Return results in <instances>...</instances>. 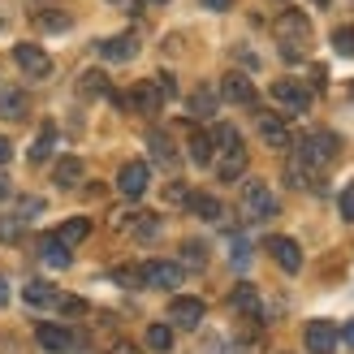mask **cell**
Returning a JSON list of instances; mask_svg holds the SVG:
<instances>
[{"label": "cell", "instance_id": "obj_20", "mask_svg": "<svg viewBox=\"0 0 354 354\" xmlns=\"http://www.w3.org/2000/svg\"><path fill=\"white\" fill-rule=\"evenodd\" d=\"M216 173H221V182H238V177L246 173V147L238 143V147H229L225 151V160L216 165Z\"/></svg>", "mask_w": 354, "mask_h": 354}, {"label": "cell", "instance_id": "obj_5", "mask_svg": "<svg viewBox=\"0 0 354 354\" xmlns=\"http://www.w3.org/2000/svg\"><path fill=\"white\" fill-rule=\"evenodd\" d=\"M13 61H17V69H22L26 78H48L52 74V61H48V52L39 44H17L13 48Z\"/></svg>", "mask_w": 354, "mask_h": 354}, {"label": "cell", "instance_id": "obj_13", "mask_svg": "<svg viewBox=\"0 0 354 354\" xmlns=\"http://www.w3.org/2000/svg\"><path fill=\"white\" fill-rule=\"evenodd\" d=\"M268 251H272V259H277L286 272H298V268H303V251H298L294 238H268Z\"/></svg>", "mask_w": 354, "mask_h": 354}, {"label": "cell", "instance_id": "obj_17", "mask_svg": "<svg viewBox=\"0 0 354 354\" xmlns=\"http://www.w3.org/2000/svg\"><path fill=\"white\" fill-rule=\"evenodd\" d=\"M82 177H86V169H82V160H78V156H61V160H57V169H52V182H57V186H82Z\"/></svg>", "mask_w": 354, "mask_h": 354}, {"label": "cell", "instance_id": "obj_28", "mask_svg": "<svg viewBox=\"0 0 354 354\" xmlns=\"http://www.w3.org/2000/svg\"><path fill=\"white\" fill-rule=\"evenodd\" d=\"M147 147L156 151V160H160V165H173V160H177V151H173V143H169L165 134H151V138H147Z\"/></svg>", "mask_w": 354, "mask_h": 354}, {"label": "cell", "instance_id": "obj_40", "mask_svg": "<svg viewBox=\"0 0 354 354\" xmlns=\"http://www.w3.org/2000/svg\"><path fill=\"white\" fill-rule=\"evenodd\" d=\"M229 5H234V0H203V9H212V13H225Z\"/></svg>", "mask_w": 354, "mask_h": 354}, {"label": "cell", "instance_id": "obj_10", "mask_svg": "<svg viewBox=\"0 0 354 354\" xmlns=\"http://www.w3.org/2000/svg\"><path fill=\"white\" fill-rule=\"evenodd\" d=\"M337 337H342L337 324H328V320H311L307 324V350L311 354H333L337 350Z\"/></svg>", "mask_w": 354, "mask_h": 354}, {"label": "cell", "instance_id": "obj_6", "mask_svg": "<svg viewBox=\"0 0 354 354\" xmlns=\"http://www.w3.org/2000/svg\"><path fill=\"white\" fill-rule=\"evenodd\" d=\"M272 100H277V104H286L290 113H307V109H311V91H307L303 82H294V78L272 82Z\"/></svg>", "mask_w": 354, "mask_h": 354}, {"label": "cell", "instance_id": "obj_14", "mask_svg": "<svg viewBox=\"0 0 354 354\" xmlns=\"http://www.w3.org/2000/svg\"><path fill=\"white\" fill-rule=\"evenodd\" d=\"M221 95L229 104H251L255 100V86H251V78H246V74H225L221 78Z\"/></svg>", "mask_w": 354, "mask_h": 354}, {"label": "cell", "instance_id": "obj_18", "mask_svg": "<svg viewBox=\"0 0 354 354\" xmlns=\"http://www.w3.org/2000/svg\"><path fill=\"white\" fill-rule=\"evenodd\" d=\"M229 307H234V311H242V315H251V320H259V290L242 281V286H238L234 294H229Z\"/></svg>", "mask_w": 354, "mask_h": 354}, {"label": "cell", "instance_id": "obj_38", "mask_svg": "<svg viewBox=\"0 0 354 354\" xmlns=\"http://www.w3.org/2000/svg\"><path fill=\"white\" fill-rule=\"evenodd\" d=\"M165 199H169V203H186L190 194H186V186H182V182H173V186H165Z\"/></svg>", "mask_w": 354, "mask_h": 354}, {"label": "cell", "instance_id": "obj_37", "mask_svg": "<svg viewBox=\"0 0 354 354\" xmlns=\"http://www.w3.org/2000/svg\"><path fill=\"white\" fill-rule=\"evenodd\" d=\"M151 82H156V91H160V100H173V95H177V86H173V74H156Z\"/></svg>", "mask_w": 354, "mask_h": 354}, {"label": "cell", "instance_id": "obj_21", "mask_svg": "<svg viewBox=\"0 0 354 354\" xmlns=\"http://www.w3.org/2000/svg\"><path fill=\"white\" fill-rule=\"evenodd\" d=\"M39 255H44L48 268H69V246L57 242V234H52V238H39Z\"/></svg>", "mask_w": 354, "mask_h": 354}, {"label": "cell", "instance_id": "obj_39", "mask_svg": "<svg viewBox=\"0 0 354 354\" xmlns=\"http://www.w3.org/2000/svg\"><path fill=\"white\" fill-rule=\"evenodd\" d=\"M9 160H13V143H9L5 134H0V165H9Z\"/></svg>", "mask_w": 354, "mask_h": 354}, {"label": "cell", "instance_id": "obj_11", "mask_svg": "<svg viewBox=\"0 0 354 354\" xmlns=\"http://www.w3.org/2000/svg\"><path fill=\"white\" fill-rule=\"evenodd\" d=\"M143 281H147V286H156V290H177V286H182V281H186V272H182V263H147V268H143Z\"/></svg>", "mask_w": 354, "mask_h": 354}, {"label": "cell", "instance_id": "obj_36", "mask_svg": "<svg viewBox=\"0 0 354 354\" xmlns=\"http://www.w3.org/2000/svg\"><path fill=\"white\" fill-rule=\"evenodd\" d=\"M337 207H342V221H354V182L342 190V199H337Z\"/></svg>", "mask_w": 354, "mask_h": 354}, {"label": "cell", "instance_id": "obj_42", "mask_svg": "<svg viewBox=\"0 0 354 354\" xmlns=\"http://www.w3.org/2000/svg\"><path fill=\"white\" fill-rule=\"evenodd\" d=\"M0 307H9V281L0 277Z\"/></svg>", "mask_w": 354, "mask_h": 354}, {"label": "cell", "instance_id": "obj_26", "mask_svg": "<svg viewBox=\"0 0 354 354\" xmlns=\"http://www.w3.org/2000/svg\"><path fill=\"white\" fill-rule=\"evenodd\" d=\"M52 147H57V130L48 126V130H39V138H35V147H30V160H35V165H44L48 156H52Z\"/></svg>", "mask_w": 354, "mask_h": 354}, {"label": "cell", "instance_id": "obj_25", "mask_svg": "<svg viewBox=\"0 0 354 354\" xmlns=\"http://www.w3.org/2000/svg\"><path fill=\"white\" fill-rule=\"evenodd\" d=\"M212 147H216V143H212V134H203V130L190 134V160L194 165H212Z\"/></svg>", "mask_w": 354, "mask_h": 354}, {"label": "cell", "instance_id": "obj_19", "mask_svg": "<svg viewBox=\"0 0 354 354\" xmlns=\"http://www.w3.org/2000/svg\"><path fill=\"white\" fill-rule=\"evenodd\" d=\"M22 298L30 307H57L61 303V294H57V286H48V281H26V290H22Z\"/></svg>", "mask_w": 354, "mask_h": 354}, {"label": "cell", "instance_id": "obj_31", "mask_svg": "<svg viewBox=\"0 0 354 354\" xmlns=\"http://www.w3.org/2000/svg\"><path fill=\"white\" fill-rule=\"evenodd\" d=\"M333 48H337L342 57H354V26H342V30H333Z\"/></svg>", "mask_w": 354, "mask_h": 354}, {"label": "cell", "instance_id": "obj_27", "mask_svg": "<svg viewBox=\"0 0 354 354\" xmlns=\"http://www.w3.org/2000/svg\"><path fill=\"white\" fill-rule=\"evenodd\" d=\"M147 346L165 354V350L173 346V328H169V324H151V328H147Z\"/></svg>", "mask_w": 354, "mask_h": 354}, {"label": "cell", "instance_id": "obj_8", "mask_svg": "<svg viewBox=\"0 0 354 354\" xmlns=\"http://www.w3.org/2000/svg\"><path fill=\"white\" fill-rule=\"evenodd\" d=\"M255 126H259V138H263L268 147H277V151H286V147L294 143V138H290V126H286L281 117H272V113H259Z\"/></svg>", "mask_w": 354, "mask_h": 354}, {"label": "cell", "instance_id": "obj_45", "mask_svg": "<svg viewBox=\"0 0 354 354\" xmlns=\"http://www.w3.org/2000/svg\"><path fill=\"white\" fill-rule=\"evenodd\" d=\"M342 337H346V342L354 346V320H346V328H342Z\"/></svg>", "mask_w": 354, "mask_h": 354}, {"label": "cell", "instance_id": "obj_16", "mask_svg": "<svg viewBox=\"0 0 354 354\" xmlns=\"http://www.w3.org/2000/svg\"><path fill=\"white\" fill-rule=\"evenodd\" d=\"M30 113V100L22 91H13V86H0V117L5 121H26Z\"/></svg>", "mask_w": 354, "mask_h": 354}, {"label": "cell", "instance_id": "obj_15", "mask_svg": "<svg viewBox=\"0 0 354 354\" xmlns=\"http://www.w3.org/2000/svg\"><path fill=\"white\" fill-rule=\"evenodd\" d=\"M134 52H138V39H134V35H113V39L100 44V57H104V61H134Z\"/></svg>", "mask_w": 354, "mask_h": 354}, {"label": "cell", "instance_id": "obj_3", "mask_svg": "<svg viewBox=\"0 0 354 354\" xmlns=\"http://www.w3.org/2000/svg\"><path fill=\"white\" fill-rule=\"evenodd\" d=\"M242 207H246L251 221H272L277 216V199H272V190L263 182H246L242 186Z\"/></svg>", "mask_w": 354, "mask_h": 354}, {"label": "cell", "instance_id": "obj_34", "mask_svg": "<svg viewBox=\"0 0 354 354\" xmlns=\"http://www.w3.org/2000/svg\"><path fill=\"white\" fill-rule=\"evenodd\" d=\"M182 255H186V263L203 268V263H207V246H203V242H186V246H182Z\"/></svg>", "mask_w": 354, "mask_h": 354}, {"label": "cell", "instance_id": "obj_9", "mask_svg": "<svg viewBox=\"0 0 354 354\" xmlns=\"http://www.w3.org/2000/svg\"><path fill=\"white\" fill-rule=\"evenodd\" d=\"M169 324L199 328L203 324V303H199V298H173V303H169Z\"/></svg>", "mask_w": 354, "mask_h": 354}, {"label": "cell", "instance_id": "obj_46", "mask_svg": "<svg viewBox=\"0 0 354 354\" xmlns=\"http://www.w3.org/2000/svg\"><path fill=\"white\" fill-rule=\"evenodd\" d=\"M315 5H328V0H315Z\"/></svg>", "mask_w": 354, "mask_h": 354}, {"label": "cell", "instance_id": "obj_23", "mask_svg": "<svg viewBox=\"0 0 354 354\" xmlns=\"http://www.w3.org/2000/svg\"><path fill=\"white\" fill-rule=\"evenodd\" d=\"M86 234H91V221H82V216H69V221L57 229V242H65V246H78V242H86Z\"/></svg>", "mask_w": 354, "mask_h": 354}, {"label": "cell", "instance_id": "obj_35", "mask_svg": "<svg viewBox=\"0 0 354 354\" xmlns=\"http://www.w3.org/2000/svg\"><path fill=\"white\" fill-rule=\"evenodd\" d=\"M39 26L44 30H69V17L57 13V9H48V13H39Z\"/></svg>", "mask_w": 354, "mask_h": 354}, {"label": "cell", "instance_id": "obj_22", "mask_svg": "<svg viewBox=\"0 0 354 354\" xmlns=\"http://www.w3.org/2000/svg\"><path fill=\"white\" fill-rule=\"evenodd\" d=\"M186 207H190L199 221H221V216H225L221 199H212V194H190V199H186Z\"/></svg>", "mask_w": 354, "mask_h": 354}, {"label": "cell", "instance_id": "obj_33", "mask_svg": "<svg viewBox=\"0 0 354 354\" xmlns=\"http://www.w3.org/2000/svg\"><path fill=\"white\" fill-rule=\"evenodd\" d=\"M22 238V221L17 216H0V242H17Z\"/></svg>", "mask_w": 354, "mask_h": 354}, {"label": "cell", "instance_id": "obj_4", "mask_svg": "<svg viewBox=\"0 0 354 354\" xmlns=\"http://www.w3.org/2000/svg\"><path fill=\"white\" fill-rule=\"evenodd\" d=\"M147 186H151V169H147L143 160H130V165H121V173H117V190L126 194V199H143V194H147Z\"/></svg>", "mask_w": 354, "mask_h": 354}, {"label": "cell", "instance_id": "obj_1", "mask_svg": "<svg viewBox=\"0 0 354 354\" xmlns=\"http://www.w3.org/2000/svg\"><path fill=\"white\" fill-rule=\"evenodd\" d=\"M337 134H311V138H303L298 143V151H294V160H290V169H286V177L294 186H307V182H315L333 160H337Z\"/></svg>", "mask_w": 354, "mask_h": 354}, {"label": "cell", "instance_id": "obj_44", "mask_svg": "<svg viewBox=\"0 0 354 354\" xmlns=\"http://www.w3.org/2000/svg\"><path fill=\"white\" fill-rule=\"evenodd\" d=\"M5 199H9V177L0 173V203H5Z\"/></svg>", "mask_w": 354, "mask_h": 354}, {"label": "cell", "instance_id": "obj_48", "mask_svg": "<svg viewBox=\"0 0 354 354\" xmlns=\"http://www.w3.org/2000/svg\"><path fill=\"white\" fill-rule=\"evenodd\" d=\"M0 26H5V22H0Z\"/></svg>", "mask_w": 354, "mask_h": 354}, {"label": "cell", "instance_id": "obj_32", "mask_svg": "<svg viewBox=\"0 0 354 354\" xmlns=\"http://www.w3.org/2000/svg\"><path fill=\"white\" fill-rule=\"evenodd\" d=\"M113 277H117V286H130V290H138V286H147V281H143V268H117Z\"/></svg>", "mask_w": 354, "mask_h": 354}, {"label": "cell", "instance_id": "obj_12", "mask_svg": "<svg viewBox=\"0 0 354 354\" xmlns=\"http://www.w3.org/2000/svg\"><path fill=\"white\" fill-rule=\"evenodd\" d=\"M35 337H39V346L52 350V354H69V350H74V333H69L65 324H39Z\"/></svg>", "mask_w": 354, "mask_h": 354}, {"label": "cell", "instance_id": "obj_7", "mask_svg": "<svg viewBox=\"0 0 354 354\" xmlns=\"http://www.w3.org/2000/svg\"><path fill=\"white\" fill-rule=\"evenodd\" d=\"M113 104H117V109H138V113H156V109H160L165 100H160V91H156V82H138L130 95H113Z\"/></svg>", "mask_w": 354, "mask_h": 354}, {"label": "cell", "instance_id": "obj_30", "mask_svg": "<svg viewBox=\"0 0 354 354\" xmlns=\"http://www.w3.org/2000/svg\"><path fill=\"white\" fill-rule=\"evenodd\" d=\"M212 143H216V147H225V151H229V147H238L242 138H238V130H234V126H225V121H221V126L212 130Z\"/></svg>", "mask_w": 354, "mask_h": 354}, {"label": "cell", "instance_id": "obj_41", "mask_svg": "<svg viewBox=\"0 0 354 354\" xmlns=\"http://www.w3.org/2000/svg\"><path fill=\"white\" fill-rule=\"evenodd\" d=\"M246 259H251V251H246V242H238L234 246V263H246Z\"/></svg>", "mask_w": 354, "mask_h": 354}, {"label": "cell", "instance_id": "obj_43", "mask_svg": "<svg viewBox=\"0 0 354 354\" xmlns=\"http://www.w3.org/2000/svg\"><path fill=\"white\" fill-rule=\"evenodd\" d=\"M113 354H138V350H134L130 342H117V346H113Z\"/></svg>", "mask_w": 354, "mask_h": 354}, {"label": "cell", "instance_id": "obj_2", "mask_svg": "<svg viewBox=\"0 0 354 354\" xmlns=\"http://www.w3.org/2000/svg\"><path fill=\"white\" fill-rule=\"evenodd\" d=\"M272 35H277V44H281V57H286V61H298V57H303V48L311 44V22H307V13H298V9L281 13L277 26H272Z\"/></svg>", "mask_w": 354, "mask_h": 354}, {"label": "cell", "instance_id": "obj_29", "mask_svg": "<svg viewBox=\"0 0 354 354\" xmlns=\"http://www.w3.org/2000/svg\"><path fill=\"white\" fill-rule=\"evenodd\" d=\"M190 113H194V117H212V113H216V95H212V91H194Z\"/></svg>", "mask_w": 354, "mask_h": 354}, {"label": "cell", "instance_id": "obj_47", "mask_svg": "<svg viewBox=\"0 0 354 354\" xmlns=\"http://www.w3.org/2000/svg\"><path fill=\"white\" fill-rule=\"evenodd\" d=\"M156 5H160V0H156Z\"/></svg>", "mask_w": 354, "mask_h": 354}, {"label": "cell", "instance_id": "obj_24", "mask_svg": "<svg viewBox=\"0 0 354 354\" xmlns=\"http://www.w3.org/2000/svg\"><path fill=\"white\" fill-rule=\"evenodd\" d=\"M109 91V78L100 74V69H86V74L78 78V95H86V100H95V95H104Z\"/></svg>", "mask_w": 354, "mask_h": 354}]
</instances>
